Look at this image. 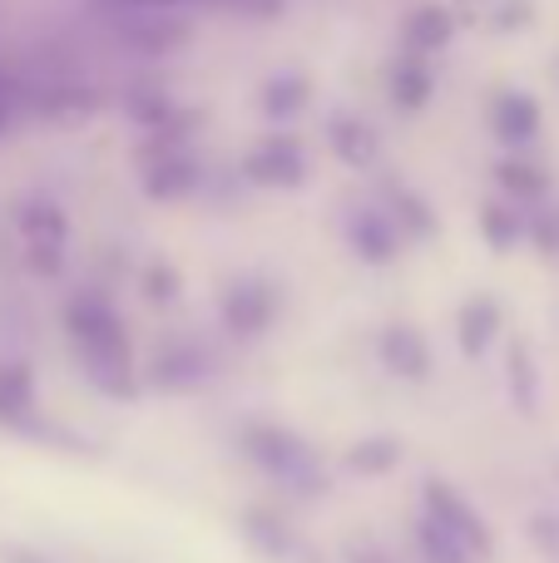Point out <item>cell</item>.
<instances>
[{"label":"cell","instance_id":"obj_19","mask_svg":"<svg viewBox=\"0 0 559 563\" xmlns=\"http://www.w3.org/2000/svg\"><path fill=\"white\" fill-rule=\"evenodd\" d=\"M307 99H313V85H307V75H293V69H283V75H273L263 85V114L273 119V124H283V119L303 114Z\"/></svg>","mask_w":559,"mask_h":563},{"label":"cell","instance_id":"obj_13","mask_svg":"<svg viewBox=\"0 0 559 563\" xmlns=\"http://www.w3.org/2000/svg\"><path fill=\"white\" fill-rule=\"evenodd\" d=\"M451 35H456V10L451 5H416L402 25V45H406V55H416V59L446 49Z\"/></svg>","mask_w":559,"mask_h":563},{"label":"cell","instance_id":"obj_26","mask_svg":"<svg viewBox=\"0 0 559 563\" xmlns=\"http://www.w3.org/2000/svg\"><path fill=\"white\" fill-rule=\"evenodd\" d=\"M481 238L495 247V253H511V247L525 238L520 213H515V208H505V203H485L481 208Z\"/></svg>","mask_w":559,"mask_h":563},{"label":"cell","instance_id":"obj_1","mask_svg":"<svg viewBox=\"0 0 559 563\" xmlns=\"http://www.w3.org/2000/svg\"><path fill=\"white\" fill-rule=\"evenodd\" d=\"M238 450H243V455L253 460L267 479H277L287 495L313 499V495H322L327 489V475H322L317 450L307 445L303 435H293V430L253 420V426H243V435H238Z\"/></svg>","mask_w":559,"mask_h":563},{"label":"cell","instance_id":"obj_10","mask_svg":"<svg viewBox=\"0 0 559 563\" xmlns=\"http://www.w3.org/2000/svg\"><path fill=\"white\" fill-rule=\"evenodd\" d=\"M376 356H382V366L402 380L431 376V346H426V336L412 327V321H392V327L376 336Z\"/></svg>","mask_w":559,"mask_h":563},{"label":"cell","instance_id":"obj_34","mask_svg":"<svg viewBox=\"0 0 559 563\" xmlns=\"http://www.w3.org/2000/svg\"><path fill=\"white\" fill-rule=\"evenodd\" d=\"M0 563H45V559L25 554V549H6V554H0Z\"/></svg>","mask_w":559,"mask_h":563},{"label":"cell","instance_id":"obj_15","mask_svg":"<svg viewBox=\"0 0 559 563\" xmlns=\"http://www.w3.org/2000/svg\"><path fill=\"white\" fill-rule=\"evenodd\" d=\"M501 336V301L495 297H471L456 317V341H461V356H485L491 341Z\"/></svg>","mask_w":559,"mask_h":563},{"label":"cell","instance_id":"obj_25","mask_svg":"<svg viewBox=\"0 0 559 563\" xmlns=\"http://www.w3.org/2000/svg\"><path fill=\"white\" fill-rule=\"evenodd\" d=\"M505 376H511L515 406L530 416V410L540 406V371H535V356H530V346H525V341H515V346H511V356H505Z\"/></svg>","mask_w":559,"mask_h":563},{"label":"cell","instance_id":"obj_12","mask_svg":"<svg viewBox=\"0 0 559 563\" xmlns=\"http://www.w3.org/2000/svg\"><path fill=\"white\" fill-rule=\"evenodd\" d=\"M347 243H352V253L362 257V263H392L396 247H402V233L392 228V218L382 213V208H362V213L347 218Z\"/></svg>","mask_w":559,"mask_h":563},{"label":"cell","instance_id":"obj_2","mask_svg":"<svg viewBox=\"0 0 559 563\" xmlns=\"http://www.w3.org/2000/svg\"><path fill=\"white\" fill-rule=\"evenodd\" d=\"M65 331L79 361H129V331L99 291H79L65 307Z\"/></svg>","mask_w":559,"mask_h":563},{"label":"cell","instance_id":"obj_9","mask_svg":"<svg viewBox=\"0 0 559 563\" xmlns=\"http://www.w3.org/2000/svg\"><path fill=\"white\" fill-rule=\"evenodd\" d=\"M194 25L168 10H134L129 20H119V40H124L134 55H168V49L188 45Z\"/></svg>","mask_w":559,"mask_h":563},{"label":"cell","instance_id":"obj_14","mask_svg":"<svg viewBox=\"0 0 559 563\" xmlns=\"http://www.w3.org/2000/svg\"><path fill=\"white\" fill-rule=\"evenodd\" d=\"M208 371H213V361H208L198 346H168L164 356L149 366L144 380L154 390H194V386H204Z\"/></svg>","mask_w":559,"mask_h":563},{"label":"cell","instance_id":"obj_30","mask_svg":"<svg viewBox=\"0 0 559 563\" xmlns=\"http://www.w3.org/2000/svg\"><path fill=\"white\" fill-rule=\"evenodd\" d=\"M530 20H535L530 0H501V10H495V30H501V35H515V30H525Z\"/></svg>","mask_w":559,"mask_h":563},{"label":"cell","instance_id":"obj_35","mask_svg":"<svg viewBox=\"0 0 559 563\" xmlns=\"http://www.w3.org/2000/svg\"><path fill=\"white\" fill-rule=\"evenodd\" d=\"M352 563H392V559H382V554H352Z\"/></svg>","mask_w":559,"mask_h":563},{"label":"cell","instance_id":"obj_6","mask_svg":"<svg viewBox=\"0 0 559 563\" xmlns=\"http://www.w3.org/2000/svg\"><path fill=\"white\" fill-rule=\"evenodd\" d=\"M218 311H223V327L233 331V336H263L267 327L277 321V287L267 277L248 273V277H233L223 287V301H218Z\"/></svg>","mask_w":559,"mask_h":563},{"label":"cell","instance_id":"obj_28","mask_svg":"<svg viewBox=\"0 0 559 563\" xmlns=\"http://www.w3.org/2000/svg\"><path fill=\"white\" fill-rule=\"evenodd\" d=\"M95 109V95L89 89H45L40 95V114H55V119H79Z\"/></svg>","mask_w":559,"mask_h":563},{"label":"cell","instance_id":"obj_4","mask_svg":"<svg viewBox=\"0 0 559 563\" xmlns=\"http://www.w3.org/2000/svg\"><path fill=\"white\" fill-rule=\"evenodd\" d=\"M20 238H25V257L30 273L40 277H59L65 273V243H69V218L55 198L35 194L20 203Z\"/></svg>","mask_w":559,"mask_h":563},{"label":"cell","instance_id":"obj_17","mask_svg":"<svg viewBox=\"0 0 559 563\" xmlns=\"http://www.w3.org/2000/svg\"><path fill=\"white\" fill-rule=\"evenodd\" d=\"M431 89H436V69L426 65V59L402 55V59L392 65V104H396V109H406V114L426 109Z\"/></svg>","mask_w":559,"mask_h":563},{"label":"cell","instance_id":"obj_29","mask_svg":"<svg viewBox=\"0 0 559 563\" xmlns=\"http://www.w3.org/2000/svg\"><path fill=\"white\" fill-rule=\"evenodd\" d=\"M178 291H184V282H178V273L168 263H154L144 273V301H149V307H168Z\"/></svg>","mask_w":559,"mask_h":563},{"label":"cell","instance_id":"obj_32","mask_svg":"<svg viewBox=\"0 0 559 563\" xmlns=\"http://www.w3.org/2000/svg\"><path fill=\"white\" fill-rule=\"evenodd\" d=\"M525 233H530L535 243L545 247V253H555V247H559V228L550 223V218H540V223H530V228H525Z\"/></svg>","mask_w":559,"mask_h":563},{"label":"cell","instance_id":"obj_33","mask_svg":"<svg viewBox=\"0 0 559 563\" xmlns=\"http://www.w3.org/2000/svg\"><path fill=\"white\" fill-rule=\"evenodd\" d=\"M20 99H25V89H20V85H15V79H10V75H6V69H0V104H10V109H15V104H20Z\"/></svg>","mask_w":559,"mask_h":563},{"label":"cell","instance_id":"obj_20","mask_svg":"<svg viewBox=\"0 0 559 563\" xmlns=\"http://www.w3.org/2000/svg\"><path fill=\"white\" fill-rule=\"evenodd\" d=\"M386 203H392V228L406 238H416V243H426V238H436V213L431 203H426L421 194H412V188H386Z\"/></svg>","mask_w":559,"mask_h":563},{"label":"cell","instance_id":"obj_36","mask_svg":"<svg viewBox=\"0 0 559 563\" xmlns=\"http://www.w3.org/2000/svg\"><path fill=\"white\" fill-rule=\"evenodd\" d=\"M10 114H15V109H10V104H0V134H6V124H10Z\"/></svg>","mask_w":559,"mask_h":563},{"label":"cell","instance_id":"obj_22","mask_svg":"<svg viewBox=\"0 0 559 563\" xmlns=\"http://www.w3.org/2000/svg\"><path fill=\"white\" fill-rule=\"evenodd\" d=\"M124 114L134 119V124L144 129V134H154V129H164L168 119L178 114V104L168 99V89H164V85H134V89L124 95Z\"/></svg>","mask_w":559,"mask_h":563},{"label":"cell","instance_id":"obj_21","mask_svg":"<svg viewBox=\"0 0 559 563\" xmlns=\"http://www.w3.org/2000/svg\"><path fill=\"white\" fill-rule=\"evenodd\" d=\"M99 5H119V10H184V5H208V10H228V15H253L267 20L283 10V0H99Z\"/></svg>","mask_w":559,"mask_h":563},{"label":"cell","instance_id":"obj_18","mask_svg":"<svg viewBox=\"0 0 559 563\" xmlns=\"http://www.w3.org/2000/svg\"><path fill=\"white\" fill-rule=\"evenodd\" d=\"M243 539L257 549L263 559H287L293 554V529H287V519L277 515V509H248L243 515Z\"/></svg>","mask_w":559,"mask_h":563},{"label":"cell","instance_id":"obj_8","mask_svg":"<svg viewBox=\"0 0 559 563\" xmlns=\"http://www.w3.org/2000/svg\"><path fill=\"white\" fill-rule=\"evenodd\" d=\"M243 178L257 188H303V178H307L303 144L297 139H263L243 158Z\"/></svg>","mask_w":559,"mask_h":563},{"label":"cell","instance_id":"obj_27","mask_svg":"<svg viewBox=\"0 0 559 563\" xmlns=\"http://www.w3.org/2000/svg\"><path fill=\"white\" fill-rule=\"evenodd\" d=\"M416 549H421V559H426V563H475L461 544H456L451 534H446L441 525H431L426 515L416 519Z\"/></svg>","mask_w":559,"mask_h":563},{"label":"cell","instance_id":"obj_31","mask_svg":"<svg viewBox=\"0 0 559 563\" xmlns=\"http://www.w3.org/2000/svg\"><path fill=\"white\" fill-rule=\"evenodd\" d=\"M530 539L545 549L550 559H559V515H535L530 519Z\"/></svg>","mask_w":559,"mask_h":563},{"label":"cell","instance_id":"obj_23","mask_svg":"<svg viewBox=\"0 0 559 563\" xmlns=\"http://www.w3.org/2000/svg\"><path fill=\"white\" fill-rule=\"evenodd\" d=\"M396 465H402V440L392 435H366L347 450V470L352 475H392Z\"/></svg>","mask_w":559,"mask_h":563},{"label":"cell","instance_id":"obj_5","mask_svg":"<svg viewBox=\"0 0 559 563\" xmlns=\"http://www.w3.org/2000/svg\"><path fill=\"white\" fill-rule=\"evenodd\" d=\"M0 426L30 440H59V445H79V440L59 435L50 420L35 416V371L30 361H0Z\"/></svg>","mask_w":559,"mask_h":563},{"label":"cell","instance_id":"obj_16","mask_svg":"<svg viewBox=\"0 0 559 563\" xmlns=\"http://www.w3.org/2000/svg\"><path fill=\"white\" fill-rule=\"evenodd\" d=\"M327 144L347 168H366L376 158V129L357 114H337L327 119Z\"/></svg>","mask_w":559,"mask_h":563},{"label":"cell","instance_id":"obj_3","mask_svg":"<svg viewBox=\"0 0 559 563\" xmlns=\"http://www.w3.org/2000/svg\"><path fill=\"white\" fill-rule=\"evenodd\" d=\"M421 515L431 519V525H441L471 559H491L495 554V534H491V525L481 519V509H475L456 485H446V479H426L421 485Z\"/></svg>","mask_w":559,"mask_h":563},{"label":"cell","instance_id":"obj_24","mask_svg":"<svg viewBox=\"0 0 559 563\" xmlns=\"http://www.w3.org/2000/svg\"><path fill=\"white\" fill-rule=\"evenodd\" d=\"M495 184L511 198H520V203H535V198H545V188H550V174H545L540 164H530V158H501V164H495Z\"/></svg>","mask_w":559,"mask_h":563},{"label":"cell","instance_id":"obj_7","mask_svg":"<svg viewBox=\"0 0 559 563\" xmlns=\"http://www.w3.org/2000/svg\"><path fill=\"white\" fill-rule=\"evenodd\" d=\"M204 188V164L194 148H154L144 154V194L154 203H178Z\"/></svg>","mask_w":559,"mask_h":563},{"label":"cell","instance_id":"obj_11","mask_svg":"<svg viewBox=\"0 0 559 563\" xmlns=\"http://www.w3.org/2000/svg\"><path fill=\"white\" fill-rule=\"evenodd\" d=\"M491 129H495L501 144L525 148L535 134H540V104H535V95H525V89H505V95H495Z\"/></svg>","mask_w":559,"mask_h":563}]
</instances>
